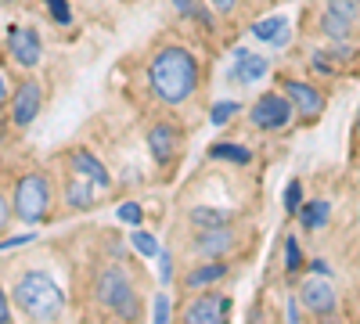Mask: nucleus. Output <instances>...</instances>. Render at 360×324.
<instances>
[{
  "label": "nucleus",
  "mask_w": 360,
  "mask_h": 324,
  "mask_svg": "<svg viewBox=\"0 0 360 324\" xmlns=\"http://www.w3.org/2000/svg\"><path fill=\"white\" fill-rule=\"evenodd\" d=\"M209 155H213V159H227V162H234V166H249V162H252V152H249V148H242V144H227V141L213 144V148H209Z\"/></svg>",
  "instance_id": "obj_19"
},
{
  "label": "nucleus",
  "mask_w": 360,
  "mask_h": 324,
  "mask_svg": "<svg viewBox=\"0 0 360 324\" xmlns=\"http://www.w3.org/2000/svg\"><path fill=\"white\" fill-rule=\"evenodd\" d=\"M65 202L72 205V209H90V205H94V184H90L86 176L72 173L65 181Z\"/></svg>",
  "instance_id": "obj_16"
},
{
  "label": "nucleus",
  "mask_w": 360,
  "mask_h": 324,
  "mask_svg": "<svg viewBox=\"0 0 360 324\" xmlns=\"http://www.w3.org/2000/svg\"><path fill=\"white\" fill-rule=\"evenodd\" d=\"M234 310L231 296H224V292H202V296H195L184 310V320L188 324H220L227 320Z\"/></svg>",
  "instance_id": "obj_7"
},
{
  "label": "nucleus",
  "mask_w": 360,
  "mask_h": 324,
  "mask_svg": "<svg viewBox=\"0 0 360 324\" xmlns=\"http://www.w3.org/2000/svg\"><path fill=\"white\" fill-rule=\"evenodd\" d=\"M328 11H335L339 18H346L349 25L360 22V0H328Z\"/></svg>",
  "instance_id": "obj_22"
},
{
  "label": "nucleus",
  "mask_w": 360,
  "mask_h": 324,
  "mask_svg": "<svg viewBox=\"0 0 360 324\" xmlns=\"http://www.w3.org/2000/svg\"><path fill=\"white\" fill-rule=\"evenodd\" d=\"M47 11H51V18H54V22H62V25H69V22H72L69 0H47Z\"/></svg>",
  "instance_id": "obj_26"
},
{
  "label": "nucleus",
  "mask_w": 360,
  "mask_h": 324,
  "mask_svg": "<svg viewBox=\"0 0 360 324\" xmlns=\"http://www.w3.org/2000/svg\"><path fill=\"white\" fill-rule=\"evenodd\" d=\"M191 223H195V227H224V223H231V216H227L224 209H209V205H195V209H191Z\"/></svg>",
  "instance_id": "obj_21"
},
{
  "label": "nucleus",
  "mask_w": 360,
  "mask_h": 324,
  "mask_svg": "<svg viewBox=\"0 0 360 324\" xmlns=\"http://www.w3.org/2000/svg\"><path fill=\"white\" fill-rule=\"evenodd\" d=\"M159 263H162V281H169V263H173V259H169V256H162V252H159Z\"/></svg>",
  "instance_id": "obj_35"
},
{
  "label": "nucleus",
  "mask_w": 360,
  "mask_h": 324,
  "mask_svg": "<svg viewBox=\"0 0 360 324\" xmlns=\"http://www.w3.org/2000/svg\"><path fill=\"white\" fill-rule=\"evenodd\" d=\"M4 320H11V299H8L4 285H0V324H4Z\"/></svg>",
  "instance_id": "obj_31"
},
{
  "label": "nucleus",
  "mask_w": 360,
  "mask_h": 324,
  "mask_svg": "<svg viewBox=\"0 0 360 324\" xmlns=\"http://www.w3.org/2000/svg\"><path fill=\"white\" fill-rule=\"evenodd\" d=\"M119 220H123V223H130V227H137V223L144 220L141 205H137V202H123V205H119Z\"/></svg>",
  "instance_id": "obj_27"
},
{
  "label": "nucleus",
  "mask_w": 360,
  "mask_h": 324,
  "mask_svg": "<svg viewBox=\"0 0 360 324\" xmlns=\"http://www.w3.org/2000/svg\"><path fill=\"white\" fill-rule=\"evenodd\" d=\"M227 274V263H198V267L184 278V288L188 292H198V288H209L213 281H220Z\"/></svg>",
  "instance_id": "obj_17"
},
{
  "label": "nucleus",
  "mask_w": 360,
  "mask_h": 324,
  "mask_svg": "<svg viewBox=\"0 0 360 324\" xmlns=\"http://www.w3.org/2000/svg\"><path fill=\"white\" fill-rule=\"evenodd\" d=\"M299 306L314 317H332L339 310V296H335V285L328 274H310L299 281V292H295Z\"/></svg>",
  "instance_id": "obj_5"
},
{
  "label": "nucleus",
  "mask_w": 360,
  "mask_h": 324,
  "mask_svg": "<svg viewBox=\"0 0 360 324\" xmlns=\"http://www.w3.org/2000/svg\"><path fill=\"white\" fill-rule=\"evenodd\" d=\"M295 213H299V223H303L307 231H317V227L328 223V216H332V205L328 202H303Z\"/></svg>",
  "instance_id": "obj_18"
},
{
  "label": "nucleus",
  "mask_w": 360,
  "mask_h": 324,
  "mask_svg": "<svg viewBox=\"0 0 360 324\" xmlns=\"http://www.w3.org/2000/svg\"><path fill=\"white\" fill-rule=\"evenodd\" d=\"M11 216H15V209H11V202H8V195L0 191V234L8 231V223H11Z\"/></svg>",
  "instance_id": "obj_29"
},
{
  "label": "nucleus",
  "mask_w": 360,
  "mask_h": 324,
  "mask_svg": "<svg viewBox=\"0 0 360 324\" xmlns=\"http://www.w3.org/2000/svg\"><path fill=\"white\" fill-rule=\"evenodd\" d=\"M173 4H176V11H180V15H195V18H205V15H202V8H198V0H173Z\"/></svg>",
  "instance_id": "obj_30"
},
{
  "label": "nucleus",
  "mask_w": 360,
  "mask_h": 324,
  "mask_svg": "<svg viewBox=\"0 0 360 324\" xmlns=\"http://www.w3.org/2000/svg\"><path fill=\"white\" fill-rule=\"evenodd\" d=\"M155 320H169V299L166 296L155 299Z\"/></svg>",
  "instance_id": "obj_33"
},
{
  "label": "nucleus",
  "mask_w": 360,
  "mask_h": 324,
  "mask_svg": "<svg viewBox=\"0 0 360 324\" xmlns=\"http://www.w3.org/2000/svg\"><path fill=\"white\" fill-rule=\"evenodd\" d=\"M11 303L29 320H58L65 313V292L47 271H25L11 288Z\"/></svg>",
  "instance_id": "obj_2"
},
{
  "label": "nucleus",
  "mask_w": 360,
  "mask_h": 324,
  "mask_svg": "<svg viewBox=\"0 0 360 324\" xmlns=\"http://www.w3.org/2000/svg\"><path fill=\"white\" fill-rule=\"evenodd\" d=\"M94 292H98V303L115 313V317H123V320H137L141 317V303H137V292H134V281L123 267H105L94 281Z\"/></svg>",
  "instance_id": "obj_3"
},
{
  "label": "nucleus",
  "mask_w": 360,
  "mask_h": 324,
  "mask_svg": "<svg viewBox=\"0 0 360 324\" xmlns=\"http://www.w3.org/2000/svg\"><path fill=\"white\" fill-rule=\"evenodd\" d=\"M0 98H8V79L0 76Z\"/></svg>",
  "instance_id": "obj_36"
},
{
  "label": "nucleus",
  "mask_w": 360,
  "mask_h": 324,
  "mask_svg": "<svg viewBox=\"0 0 360 324\" xmlns=\"http://www.w3.org/2000/svg\"><path fill=\"white\" fill-rule=\"evenodd\" d=\"M130 242H134V249L141 252V256H159V242H155V234H148V231H134L130 234Z\"/></svg>",
  "instance_id": "obj_23"
},
{
  "label": "nucleus",
  "mask_w": 360,
  "mask_h": 324,
  "mask_svg": "<svg viewBox=\"0 0 360 324\" xmlns=\"http://www.w3.org/2000/svg\"><path fill=\"white\" fill-rule=\"evenodd\" d=\"M148 86L162 105H184L198 86V62L184 47H162L148 65Z\"/></svg>",
  "instance_id": "obj_1"
},
{
  "label": "nucleus",
  "mask_w": 360,
  "mask_h": 324,
  "mask_svg": "<svg viewBox=\"0 0 360 324\" xmlns=\"http://www.w3.org/2000/svg\"><path fill=\"white\" fill-rule=\"evenodd\" d=\"M356 134H360V112H356Z\"/></svg>",
  "instance_id": "obj_37"
},
{
  "label": "nucleus",
  "mask_w": 360,
  "mask_h": 324,
  "mask_svg": "<svg viewBox=\"0 0 360 324\" xmlns=\"http://www.w3.org/2000/svg\"><path fill=\"white\" fill-rule=\"evenodd\" d=\"M238 112H242V105H238V101H217L209 115H213V123H217V127H224V123H231V119H234Z\"/></svg>",
  "instance_id": "obj_24"
},
{
  "label": "nucleus",
  "mask_w": 360,
  "mask_h": 324,
  "mask_svg": "<svg viewBox=\"0 0 360 324\" xmlns=\"http://www.w3.org/2000/svg\"><path fill=\"white\" fill-rule=\"evenodd\" d=\"M292 115H295V108H292V101L285 94H263L249 108V123L256 130H281V127L292 123Z\"/></svg>",
  "instance_id": "obj_6"
},
{
  "label": "nucleus",
  "mask_w": 360,
  "mask_h": 324,
  "mask_svg": "<svg viewBox=\"0 0 360 324\" xmlns=\"http://www.w3.org/2000/svg\"><path fill=\"white\" fill-rule=\"evenodd\" d=\"M69 162H72V173L86 176V181L94 184V188H108V184H112L108 169L101 166V159H98L94 152H86V148H76V152L69 155Z\"/></svg>",
  "instance_id": "obj_14"
},
{
  "label": "nucleus",
  "mask_w": 360,
  "mask_h": 324,
  "mask_svg": "<svg viewBox=\"0 0 360 324\" xmlns=\"http://www.w3.org/2000/svg\"><path fill=\"white\" fill-rule=\"evenodd\" d=\"M321 33H324V37H332V40H349L353 25H349L346 18H339L335 11H328V8H324V15H321Z\"/></svg>",
  "instance_id": "obj_20"
},
{
  "label": "nucleus",
  "mask_w": 360,
  "mask_h": 324,
  "mask_svg": "<svg viewBox=\"0 0 360 324\" xmlns=\"http://www.w3.org/2000/svg\"><path fill=\"white\" fill-rule=\"evenodd\" d=\"M299 205H303V188H299V181H292V184H288V191H285V209H288V213H295Z\"/></svg>",
  "instance_id": "obj_28"
},
{
  "label": "nucleus",
  "mask_w": 360,
  "mask_h": 324,
  "mask_svg": "<svg viewBox=\"0 0 360 324\" xmlns=\"http://www.w3.org/2000/svg\"><path fill=\"white\" fill-rule=\"evenodd\" d=\"M252 40H259V44H270V47H285L288 44V37H292V25H288V18L285 15H270V18H263V22H256L252 29Z\"/></svg>",
  "instance_id": "obj_15"
},
{
  "label": "nucleus",
  "mask_w": 360,
  "mask_h": 324,
  "mask_svg": "<svg viewBox=\"0 0 360 324\" xmlns=\"http://www.w3.org/2000/svg\"><path fill=\"white\" fill-rule=\"evenodd\" d=\"M303 267V256H299V242L295 238H285V271H299Z\"/></svg>",
  "instance_id": "obj_25"
},
{
  "label": "nucleus",
  "mask_w": 360,
  "mask_h": 324,
  "mask_svg": "<svg viewBox=\"0 0 360 324\" xmlns=\"http://www.w3.org/2000/svg\"><path fill=\"white\" fill-rule=\"evenodd\" d=\"M209 4H213V8L220 11V15H231V11L238 8V0H209Z\"/></svg>",
  "instance_id": "obj_34"
},
{
  "label": "nucleus",
  "mask_w": 360,
  "mask_h": 324,
  "mask_svg": "<svg viewBox=\"0 0 360 324\" xmlns=\"http://www.w3.org/2000/svg\"><path fill=\"white\" fill-rule=\"evenodd\" d=\"M148 148L159 166H169L180 152V130H173V123H155L148 130Z\"/></svg>",
  "instance_id": "obj_12"
},
{
  "label": "nucleus",
  "mask_w": 360,
  "mask_h": 324,
  "mask_svg": "<svg viewBox=\"0 0 360 324\" xmlns=\"http://www.w3.org/2000/svg\"><path fill=\"white\" fill-rule=\"evenodd\" d=\"M11 209L22 223L29 227H40L51 216V184L44 173H25L18 176L15 195H11Z\"/></svg>",
  "instance_id": "obj_4"
},
{
  "label": "nucleus",
  "mask_w": 360,
  "mask_h": 324,
  "mask_svg": "<svg viewBox=\"0 0 360 324\" xmlns=\"http://www.w3.org/2000/svg\"><path fill=\"white\" fill-rule=\"evenodd\" d=\"M37 234H15V238H4L0 242V249H15V245H25V242H33Z\"/></svg>",
  "instance_id": "obj_32"
},
{
  "label": "nucleus",
  "mask_w": 360,
  "mask_h": 324,
  "mask_svg": "<svg viewBox=\"0 0 360 324\" xmlns=\"http://www.w3.org/2000/svg\"><path fill=\"white\" fill-rule=\"evenodd\" d=\"M356 223H360V209H356Z\"/></svg>",
  "instance_id": "obj_38"
},
{
  "label": "nucleus",
  "mask_w": 360,
  "mask_h": 324,
  "mask_svg": "<svg viewBox=\"0 0 360 324\" xmlns=\"http://www.w3.org/2000/svg\"><path fill=\"white\" fill-rule=\"evenodd\" d=\"M281 91H285V98L292 101L295 115H299L303 123H314L317 115L324 112V94L317 91L314 83H303V79H292V76H288V79L281 83Z\"/></svg>",
  "instance_id": "obj_8"
},
{
  "label": "nucleus",
  "mask_w": 360,
  "mask_h": 324,
  "mask_svg": "<svg viewBox=\"0 0 360 324\" xmlns=\"http://www.w3.org/2000/svg\"><path fill=\"white\" fill-rule=\"evenodd\" d=\"M195 249H198L205 259H224V256L234 249V231H231V223H224V227H202L198 238H195Z\"/></svg>",
  "instance_id": "obj_13"
},
{
  "label": "nucleus",
  "mask_w": 360,
  "mask_h": 324,
  "mask_svg": "<svg viewBox=\"0 0 360 324\" xmlns=\"http://www.w3.org/2000/svg\"><path fill=\"white\" fill-rule=\"evenodd\" d=\"M8 51H11V58H15V65L33 69V65H40V58H44V40H40L37 29L11 25V29H8Z\"/></svg>",
  "instance_id": "obj_9"
},
{
  "label": "nucleus",
  "mask_w": 360,
  "mask_h": 324,
  "mask_svg": "<svg viewBox=\"0 0 360 324\" xmlns=\"http://www.w3.org/2000/svg\"><path fill=\"white\" fill-rule=\"evenodd\" d=\"M266 72H270V62H266L263 54H252V51H245V47H238V51H234L231 83H238V86H252V83H259Z\"/></svg>",
  "instance_id": "obj_11"
},
{
  "label": "nucleus",
  "mask_w": 360,
  "mask_h": 324,
  "mask_svg": "<svg viewBox=\"0 0 360 324\" xmlns=\"http://www.w3.org/2000/svg\"><path fill=\"white\" fill-rule=\"evenodd\" d=\"M40 108H44L40 83H33V79L18 83V91L11 94V123H15V127H29V123L40 115Z\"/></svg>",
  "instance_id": "obj_10"
},
{
  "label": "nucleus",
  "mask_w": 360,
  "mask_h": 324,
  "mask_svg": "<svg viewBox=\"0 0 360 324\" xmlns=\"http://www.w3.org/2000/svg\"><path fill=\"white\" fill-rule=\"evenodd\" d=\"M356 173H360V166H356Z\"/></svg>",
  "instance_id": "obj_39"
}]
</instances>
